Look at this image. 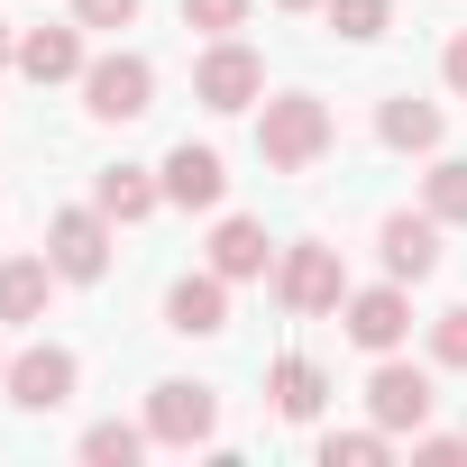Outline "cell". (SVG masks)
Wrapping results in <instances>:
<instances>
[{
  "mask_svg": "<svg viewBox=\"0 0 467 467\" xmlns=\"http://www.w3.org/2000/svg\"><path fill=\"white\" fill-rule=\"evenodd\" d=\"M257 147H266V165H275V174H303V165L330 147V110H321L312 92H275V101H266V119H257Z\"/></svg>",
  "mask_w": 467,
  "mask_h": 467,
  "instance_id": "6da1fadb",
  "label": "cell"
},
{
  "mask_svg": "<svg viewBox=\"0 0 467 467\" xmlns=\"http://www.w3.org/2000/svg\"><path fill=\"white\" fill-rule=\"evenodd\" d=\"M147 101H156V65H147V56H101V65H83V110H92V119H147Z\"/></svg>",
  "mask_w": 467,
  "mask_h": 467,
  "instance_id": "7a4b0ae2",
  "label": "cell"
},
{
  "mask_svg": "<svg viewBox=\"0 0 467 467\" xmlns=\"http://www.w3.org/2000/svg\"><path fill=\"white\" fill-rule=\"evenodd\" d=\"M47 257H56V275L92 285V275L110 266V211H101V202H92V211H56V229H47Z\"/></svg>",
  "mask_w": 467,
  "mask_h": 467,
  "instance_id": "3957f363",
  "label": "cell"
},
{
  "mask_svg": "<svg viewBox=\"0 0 467 467\" xmlns=\"http://www.w3.org/2000/svg\"><path fill=\"white\" fill-rule=\"evenodd\" d=\"M275 294H285L294 312H339V303H348V275H339V248H321V239H303V248L285 257V275H275Z\"/></svg>",
  "mask_w": 467,
  "mask_h": 467,
  "instance_id": "277c9868",
  "label": "cell"
},
{
  "mask_svg": "<svg viewBox=\"0 0 467 467\" xmlns=\"http://www.w3.org/2000/svg\"><path fill=\"white\" fill-rule=\"evenodd\" d=\"M367 412H376L385 431H421V421H431V376L403 367V358H385V367L367 376Z\"/></svg>",
  "mask_w": 467,
  "mask_h": 467,
  "instance_id": "5b68a950",
  "label": "cell"
},
{
  "mask_svg": "<svg viewBox=\"0 0 467 467\" xmlns=\"http://www.w3.org/2000/svg\"><path fill=\"white\" fill-rule=\"evenodd\" d=\"M192 92H202L211 110H248V101L266 92V65H257L248 47H229V37H220V47L202 56V74H192Z\"/></svg>",
  "mask_w": 467,
  "mask_h": 467,
  "instance_id": "8992f818",
  "label": "cell"
},
{
  "mask_svg": "<svg viewBox=\"0 0 467 467\" xmlns=\"http://www.w3.org/2000/svg\"><path fill=\"white\" fill-rule=\"evenodd\" d=\"M403 330H412V303H403V285H367V294H348V339H358V348L394 358V348H403Z\"/></svg>",
  "mask_w": 467,
  "mask_h": 467,
  "instance_id": "52a82bcc",
  "label": "cell"
},
{
  "mask_svg": "<svg viewBox=\"0 0 467 467\" xmlns=\"http://www.w3.org/2000/svg\"><path fill=\"white\" fill-rule=\"evenodd\" d=\"M376 248H385V275H394V285H421V275L440 266V220H431V211H421V220L394 211V220L376 229Z\"/></svg>",
  "mask_w": 467,
  "mask_h": 467,
  "instance_id": "ba28073f",
  "label": "cell"
},
{
  "mask_svg": "<svg viewBox=\"0 0 467 467\" xmlns=\"http://www.w3.org/2000/svg\"><path fill=\"white\" fill-rule=\"evenodd\" d=\"M10 403H28V412H56V403H74V358L65 348H28V358H10Z\"/></svg>",
  "mask_w": 467,
  "mask_h": 467,
  "instance_id": "9c48e42d",
  "label": "cell"
},
{
  "mask_svg": "<svg viewBox=\"0 0 467 467\" xmlns=\"http://www.w3.org/2000/svg\"><path fill=\"white\" fill-rule=\"evenodd\" d=\"M211 421H220L211 385H156V403H147V431H156V440H174V449L211 440Z\"/></svg>",
  "mask_w": 467,
  "mask_h": 467,
  "instance_id": "30bf717a",
  "label": "cell"
},
{
  "mask_svg": "<svg viewBox=\"0 0 467 467\" xmlns=\"http://www.w3.org/2000/svg\"><path fill=\"white\" fill-rule=\"evenodd\" d=\"M165 321L183 330V339H211V330H229V275L211 266V275H183L174 294H165Z\"/></svg>",
  "mask_w": 467,
  "mask_h": 467,
  "instance_id": "8fae6325",
  "label": "cell"
},
{
  "mask_svg": "<svg viewBox=\"0 0 467 467\" xmlns=\"http://www.w3.org/2000/svg\"><path fill=\"white\" fill-rule=\"evenodd\" d=\"M220 183H229V174H220V156H211V147H192V138H183V147L165 156V202L211 211V202H220Z\"/></svg>",
  "mask_w": 467,
  "mask_h": 467,
  "instance_id": "7c38bea8",
  "label": "cell"
},
{
  "mask_svg": "<svg viewBox=\"0 0 467 467\" xmlns=\"http://www.w3.org/2000/svg\"><path fill=\"white\" fill-rule=\"evenodd\" d=\"M47 285H56V257H10L0 266V321H37Z\"/></svg>",
  "mask_w": 467,
  "mask_h": 467,
  "instance_id": "4fadbf2b",
  "label": "cell"
},
{
  "mask_svg": "<svg viewBox=\"0 0 467 467\" xmlns=\"http://www.w3.org/2000/svg\"><path fill=\"white\" fill-rule=\"evenodd\" d=\"M19 74H37V83L83 74V37H74V28H28V37H19Z\"/></svg>",
  "mask_w": 467,
  "mask_h": 467,
  "instance_id": "5bb4252c",
  "label": "cell"
},
{
  "mask_svg": "<svg viewBox=\"0 0 467 467\" xmlns=\"http://www.w3.org/2000/svg\"><path fill=\"white\" fill-rule=\"evenodd\" d=\"M211 266H220L229 285H239V275H266V229H257V220H220V229H211Z\"/></svg>",
  "mask_w": 467,
  "mask_h": 467,
  "instance_id": "9a60e30c",
  "label": "cell"
},
{
  "mask_svg": "<svg viewBox=\"0 0 467 467\" xmlns=\"http://www.w3.org/2000/svg\"><path fill=\"white\" fill-rule=\"evenodd\" d=\"M266 385H275V412H285V421H312V412H321V394H330V376H321L312 358H275V376H266Z\"/></svg>",
  "mask_w": 467,
  "mask_h": 467,
  "instance_id": "2e32d148",
  "label": "cell"
},
{
  "mask_svg": "<svg viewBox=\"0 0 467 467\" xmlns=\"http://www.w3.org/2000/svg\"><path fill=\"white\" fill-rule=\"evenodd\" d=\"M376 129H385V147H440V110H431V101H412V92H394Z\"/></svg>",
  "mask_w": 467,
  "mask_h": 467,
  "instance_id": "e0dca14e",
  "label": "cell"
},
{
  "mask_svg": "<svg viewBox=\"0 0 467 467\" xmlns=\"http://www.w3.org/2000/svg\"><path fill=\"white\" fill-rule=\"evenodd\" d=\"M92 202H101L110 220H147V211H156V183H147L138 165H110V174L92 183Z\"/></svg>",
  "mask_w": 467,
  "mask_h": 467,
  "instance_id": "ac0fdd59",
  "label": "cell"
},
{
  "mask_svg": "<svg viewBox=\"0 0 467 467\" xmlns=\"http://www.w3.org/2000/svg\"><path fill=\"white\" fill-rule=\"evenodd\" d=\"M421 202H431V220H467V156H440L431 183H421Z\"/></svg>",
  "mask_w": 467,
  "mask_h": 467,
  "instance_id": "d6986e66",
  "label": "cell"
},
{
  "mask_svg": "<svg viewBox=\"0 0 467 467\" xmlns=\"http://www.w3.org/2000/svg\"><path fill=\"white\" fill-rule=\"evenodd\" d=\"M138 449H147L138 421H92V431H83V458H101V467H129Z\"/></svg>",
  "mask_w": 467,
  "mask_h": 467,
  "instance_id": "ffe728a7",
  "label": "cell"
},
{
  "mask_svg": "<svg viewBox=\"0 0 467 467\" xmlns=\"http://www.w3.org/2000/svg\"><path fill=\"white\" fill-rule=\"evenodd\" d=\"M385 440H394L385 421H376V431H330V440H321V458H330V467H376V458H385Z\"/></svg>",
  "mask_w": 467,
  "mask_h": 467,
  "instance_id": "44dd1931",
  "label": "cell"
},
{
  "mask_svg": "<svg viewBox=\"0 0 467 467\" xmlns=\"http://www.w3.org/2000/svg\"><path fill=\"white\" fill-rule=\"evenodd\" d=\"M385 19H394L385 0H330V28L339 37H385Z\"/></svg>",
  "mask_w": 467,
  "mask_h": 467,
  "instance_id": "7402d4cb",
  "label": "cell"
},
{
  "mask_svg": "<svg viewBox=\"0 0 467 467\" xmlns=\"http://www.w3.org/2000/svg\"><path fill=\"white\" fill-rule=\"evenodd\" d=\"M248 19V0H183V28H211V37H229Z\"/></svg>",
  "mask_w": 467,
  "mask_h": 467,
  "instance_id": "603a6c76",
  "label": "cell"
},
{
  "mask_svg": "<svg viewBox=\"0 0 467 467\" xmlns=\"http://www.w3.org/2000/svg\"><path fill=\"white\" fill-rule=\"evenodd\" d=\"M431 358H440V367H467V303H458V312H440V330H431Z\"/></svg>",
  "mask_w": 467,
  "mask_h": 467,
  "instance_id": "cb8c5ba5",
  "label": "cell"
},
{
  "mask_svg": "<svg viewBox=\"0 0 467 467\" xmlns=\"http://www.w3.org/2000/svg\"><path fill=\"white\" fill-rule=\"evenodd\" d=\"M74 19H83V28H129L138 0H74Z\"/></svg>",
  "mask_w": 467,
  "mask_h": 467,
  "instance_id": "d4e9b609",
  "label": "cell"
},
{
  "mask_svg": "<svg viewBox=\"0 0 467 467\" xmlns=\"http://www.w3.org/2000/svg\"><path fill=\"white\" fill-rule=\"evenodd\" d=\"M412 458H431V467H458V458H467V440H412Z\"/></svg>",
  "mask_w": 467,
  "mask_h": 467,
  "instance_id": "484cf974",
  "label": "cell"
},
{
  "mask_svg": "<svg viewBox=\"0 0 467 467\" xmlns=\"http://www.w3.org/2000/svg\"><path fill=\"white\" fill-rule=\"evenodd\" d=\"M440 74H449V92H467V28L449 37V56H440Z\"/></svg>",
  "mask_w": 467,
  "mask_h": 467,
  "instance_id": "4316f807",
  "label": "cell"
},
{
  "mask_svg": "<svg viewBox=\"0 0 467 467\" xmlns=\"http://www.w3.org/2000/svg\"><path fill=\"white\" fill-rule=\"evenodd\" d=\"M0 65H19V37H10V19H0Z\"/></svg>",
  "mask_w": 467,
  "mask_h": 467,
  "instance_id": "83f0119b",
  "label": "cell"
},
{
  "mask_svg": "<svg viewBox=\"0 0 467 467\" xmlns=\"http://www.w3.org/2000/svg\"><path fill=\"white\" fill-rule=\"evenodd\" d=\"M275 10H321V0H275Z\"/></svg>",
  "mask_w": 467,
  "mask_h": 467,
  "instance_id": "f1b7e54d",
  "label": "cell"
},
{
  "mask_svg": "<svg viewBox=\"0 0 467 467\" xmlns=\"http://www.w3.org/2000/svg\"><path fill=\"white\" fill-rule=\"evenodd\" d=\"M0 376H10V367H0Z\"/></svg>",
  "mask_w": 467,
  "mask_h": 467,
  "instance_id": "f546056e",
  "label": "cell"
}]
</instances>
